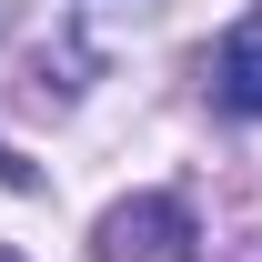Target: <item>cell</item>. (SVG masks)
I'll list each match as a JSON object with an SVG mask.
<instances>
[{
  "instance_id": "obj_1",
  "label": "cell",
  "mask_w": 262,
  "mask_h": 262,
  "mask_svg": "<svg viewBox=\"0 0 262 262\" xmlns=\"http://www.w3.org/2000/svg\"><path fill=\"white\" fill-rule=\"evenodd\" d=\"M101 262H192V202L141 192L121 212H101Z\"/></svg>"
},
{
  "instance_id": "obj_2",
  "label": "cell",
  "mask_w": 262,
  "mask_h": 262,
  "mask_svg": "<svg viewBox=\"0 0 262 262\" xmlns=\"http://www.w3.org/2000/svg\"><path fill=\"white\" fill-rule=\"evenodd\" d=\"M222 101L262 121V20H242V31L222 40Z\"/></svg>"
}]
</instances>
